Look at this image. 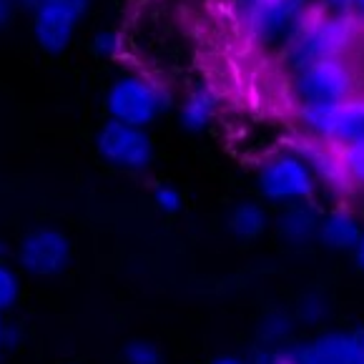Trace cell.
<instances>
[{
  "instance_id": "cell-1",
  "label": "cell",
  "mask_w": 364,
  "mask_h": 364,
  "mask_svg": "<svg viewBox=\"0 0 364 364\" xmlns=\"http://www.w3.org/2000/svg\"><path fill=\"white\" fill-rule=\"evenodd\" d=\"M357 33L359 28L352 18H334L314 11L282 50V65L287 73L294 75L319 60L342 58L354 46Z\"/></svg>"
},
{
  "instance_id": "cell-2",
  "label": "cell",
  "mask_w": 364,
  "mask_h": 364,
  "mask_svg": "<svg viewBox=\"0 0 364 364\" xmlns=\"http://www.w3.org/2000/svg\"><path fill=\"white\" fill-rule=\"evenodd\" d=\"M171 91L161 80L144 73H126L113 80L106 93V108L113 121L131 126H151L164 111L171 108Z\"/></svg>"
},
{
  "instance_id": "cell-3",
  "label": "cell",
  "mask_w": 364,
  "mask_h": 364,
  "mask_svg": "<svg viewBox=\"0 0 364 364\" xmlns=\"http://www.w3.org/2000/svg\"><path fill=\"white\" fill-rule=\"evenodd\" d=\"M257 188L269 204L291 206L311 201L316 196L319 183H316L309 164L291 149L277 151L262 161L257 171Z\"/></svg>"
},
{
  "instance_id": "cell-4",
  "label": "cell",
  "mask_w": 364,
  "mask_h": 364,
  "mask_svg": "<svg viewBox=\"0 0 364 364\" xmlns=\"http://www.w3.org/2000/svg\"><path fill=\"white\" fill-rule=\"evenodd\" d=\"M357 68L347 55L342 58L319 60L309 68L291 75V98L296 106L301 103H324V106H342L357 96Z\"/></svg>"
},
{
  "instance_id": "cell-5",
  "label": "cell",
  "mask_w": 364,
  "mask_h": 364,
  "mask_svg": "<svg viewBox=\"0 0 364 364\" xmlns=\"http://www.w3.org/2000/svg\"><path fill=\"white\" fill-rule=\"evenodd\" d=\"M314 11L316 0H269L244 21V28L257 46L282 53Z\"/></svg>"
},
{
  "instance_id": "cell-6",
  "label": "cell",
  "mask_w": 364,
  "mask_h": 364,
  "mask_svg": "<svg viewBox=\"0 0 364 364\" xmlns=\"http://www.w3.org/2000/svg\"><path fill=\"white\" fill-rule=\"evenodd\" d=\"M96 149L106 164L126 171H144L154 161V144L141 126L108 118L96 134Z\"/></svg>"
},
{
  "instance_id": "cell-7",
  "label": "cell",
  "mask_w": 364,
  "mask_h": 364,
  "mask_svg": "<svg viewBox=\"0 0 364 364\" xmlns=\"http://www.w3.org/2000/svg\"><path fill=\"white\" fill-rule=\"evenodd\" d=\"M70 262V244L58 229H33L18 247V264L33 277H55Z\"/></svg>"
},
{
  "instance_id": "cell-8",
  "label": "cell",
  "mask_w": 364,
  "mask_h": 364,
  "mask_svg": "<svg viewBox=\"0 0 364 364\" xmlns=\"http://www.w3.org/2000/svg\"><path fill=\"white\" fill-rule=\"evenodd\" d=\"M80 16L83 13L68 6L65 0H50L33 13V38L48 53H63L73 38Z\"/></svg>"
},
{
  "instance_id": "cell-9",
  "label": "cell",
  "mask_w": 364,
  "mask_h": 364,
  "mask_svg": "<svg viewBox=\"0 0 364 364\" xmlns=\"http://www.w3.org/2000/svg\"><path fill=\"white\" fill-rule=\"evenodd\" d=\"M294 151L306 161V164H309L316 183L324 186L327 191L344 196V193H349L354 188V183L349 181V176H347V168H344L342 156H339L337 146L324 144V141L306 139L304 136V141L296 144Z\"/></svg>"
},
{
  "instance_id": "cell-10",
  "label": "cell",
  "mask_w": 364,
  "mask_h": 364,
  "mask_svg": "<svg viewBox=\"0 0 364 364\" xmlns=\"http://www.w3.org/2000/svg\"><path fill=\"white\" fill-rule=\"evenodd\" d=\"M301 364H359L354 332H327L296 347Z\"/></svg>"
},
{
  "instance_id": "cell-11",
  "label": "cell",
  "mask_w": 364,
  "mask_h": 364,
  "mask_svg": "<svg viewBox=\"0 0 364 364\" xmlns=\"http://www.w3.org/2000/svg\"><path fill=\"white\" fill-rule=\"evenodd\" d=\"M319 224H321V214L316 211V206L311 201L284 206V211L277 219L279 236L289 247H306L309 241L319 239Z\"/></svg>"
},
{
  "instance_id": "cell-12",
  "label": "cell",
  "mask_w": 364,
  "mask_h": 364,
  "mask_svg": "<svg viewBox=\"0 0 364 364\" xmlns=\"http://www.w3.org/2000/svg\"><path fill=\"white\" fill-rule=\"evenodd\" d=\"M362 224L349 209H332L321 216L319 241L334 252H352L362 236Z\"/></svg>"
},
{
  "instance_id": "cell-13",
  "label": "cell",
  "mask_w": 364,
  "mask_h": 364,
  "mask_svg": "<svg viewBox=\"0 0 364 364\" xmlns=\"http://www.w3.org/2000/svg\"><path fill=\"white\" fill-rule=\"evenodd\" d=\"M216 113H219V96H216L214 88L209 86H198L183 98L181 103V126L191 134H198V131H206L211 124H214Z\"/></svg>"
},
{
  "instance_id": "cell-14",
  "label": "cell",
  "mask_w": 364,
  "mask_h": 364,
  "mask_svg": "<svg viewBox=\"0 0 364 364\" xmlns=\"http://www.w3.org/2000/svg\"><path fill=\"white\" fill-rule=\"evenodd\" d=\"M332 146H364V93H357L337 108Z\"/></svg>"
},
{
  "instance_id": "cell-15",
  "label": "cell",
  "mask_w": 364,
  "mask_h": 364,
  "mask_svg": "<svg viewBox=\"0 0 364 364\" xmlns=\"http://www.w3.org/2000/svg\"><path fill=\"white\" fill-rule=\"evenodd\" d=\"M337 108L339 106H324V103H301L296 106V124L301 126L306 139L329 144L337 124Z\"/></svg>"
},
{
  "instance_id": "cell-16",
  "label": "cell",
  "mask_w": 364,
  "mask_h": 364,
  "mask_svg": "<svg viewBox=\"0 0 364 364\" xmlns=\"http://www.w3.org/2000/svg\"><path fill=\"white\" fill-rule=\"evenodd\" d=\"M267 224H269V214L264 211V206L254 204V201H241L229 214L231 234L241 241H252L257 236H262Z\"/></svg>"
},
{
  "instance_id": "cell-17",
  "label": "cell",
  "mask_w": 364,
  "mask_h": 364,
  "mask_svg": "<svg viewBox=\"0 0 364 364\" xmlns=\"http://www.w3.org/2000/svg\"><path fill=\"white\" fill-rule=\"evenodd\" d=\"M294 321H296L294 314H289V311H282V309L267 311L257 327L259 342L264 347H284L291 339V334H294Z\"/></svg>"
},
{
  "instance_id": "cell-18",
  "label": "cell",
  "mask_w": 364,
  "mask_h": 364,
  "mask_svg": "<svg viewBox=\"0 0 364 364\" xmlns=\"http://www.w3.org/2000/svg\"><path fill=\"white\" fill-rule=\"evenodd\" d=\"M329 314V301L321 291H306L304 296L296 304V321H304V324H319L324 321V316Z\"/></svg>"
},
{
  "instance_id": "cell-19",
  "label": "cell",
  "mask_w": 364,
  "mask_h": 364,
  "mask_svg": "<svg viewBox=\"0 0 364 364\" xmlns=\"http://www.w3.org/2000/svg\"><path fill=\"white\" fill-rule=\"evenodd\" d=\"M124 362L126 364H164V354L154 342L146 339H131L124 347Z\"/></svg>"
},
{
  "instance_id": "cell-20",
  "label": "cell",
  "mask_w": 364,
  "mask_h": 364,
  "mask_svg": "<svg viewBox=\"0 0 364 364\" xmlns=\"http://www.w3.org/2000/svg\"><path fill=\"white\" fill-rule=\"evenodd\" d=\"M339 156L354 186L364 188V146H339Z\"/></svg>"
},
{
  "instance_id": "cell-21",
  "label": "cell",
  "mask_w": 364,
  "mask_h": 364,
  "mask_svg": "<svg viewBox=\"0 0 364 364\" xmlns=\"http://www.w3.org/2000/svg\"><path fill=\"white\" fill-rule=\"evenodd\" d=\"M18 294H21V282H18V274L13 272L8 264L0 262V314L16 306Z\"/></svg>"
},
{
  "instance_id": "cell-22",
  "label": "cell",
  "mask_w": 364,
  "mask_h": 364,
  "mask_svg": "<svg viewBox=\"0 0 364 364\" xmlns=\"http://www.w3.org/2000/svg\"><path fill=\"white\" fill-rule=\"evenodd\" d=\"M249 364H301V359H299L296 347L284 344V347H262V349H257Z\"/></svg>"
},
{
  "instance_id": "cell-23",
  "label": "cell",
  "mask_w": 364,
  "mask_h": 364,
  "mask_svg": "<svg viewBox=\"0 0 364 364\" xmlns=\"http://www.w3.org/2000/svg\"><path fill=\"white\" fill-rule=\"evenodd\" d=\"M124 48V36L118 31H101L93 36V53L98 58H116Z\"/></svg>"
},
{
  "instance_id": "cell-24",
  "label": "cell",
  "mask_w": 364,
  "mask_h": 364,
  "mask_svg": "<svg viewBox=\"0 0 364 364\" xmlns=\"http://www.w3.org/2000/svg\"><path fill=\"white\" fill-rule=\"evenodd\" d=\"M154 204L159 206L164 214H176V211L181 209L183 198L173 186H156L154 188Z\"/></svg>"
},
{
  "instance_id": "cell-25",
  "label": "cell",
  "mask_w": 364,
  "mask_h": 364,
  "mask_svg": "<svg viewBox=\"0 0 364 364\" xmlns=\"http://www.w3.org/2000/svg\"><path fill=\"white\" fill-rule=\"evenodd\" d=\"M316 11L334 18H352V0H316Z\"/></svg>"
},
{
  "instance_id": "cell-26",
  "label": "cell",
  "mask_w": 364,
  "mask_h": 364,
  "mask_svg": "<svg viewBox=\"0 0 364 364\" xmlns=\"http://www.w3.org/2000/svg\"><path fill=\"white\" fill-rule=\"evenodd\" d=\"M264 3H269V0H231V8H234L236 18L244 23L247 18H252Z\"/></svg>"
},
{
  "instance_id": "cell-27",
  "label": "cell",
  "mask_w": 364,
  "mask_h": 364,
  "mask_svg": "<svg viewBox=\"0 0 364 364\" xmlns=\"http://www.w3.org/2000/svg\"><path fill=\"white\" fill-rule=\"evenodd\" d=\"M352 257H354V267L364 274V231H362V236H359L357 247L352 249Z\"/></svg>"
},
{
  "instance_id": "cell-28",
  "label": "cell",
  "mask_w": 364,
  "mask_h": 364,
  "mask_svg": "<svg viewBox=\"0 0 364 364\" xmlns=\"http://www.w3.org/2000/svg\"><path fill=\"white\" fill-rule=\"evenodd\" d=\"M352 21L359 31H364V0H352Z\"/></svg>"
},
{
  "instance_id": "cell-29",
  "label": "cell",
  "mask_w": 364,
  "mask_h": 364,
  "mask_svg": "<svg viewBox=\"0 0 364 364\" xmlns=\"http://www.w3.org/2000/svg\"><path fill=\"white\" fill-rule=\"evenodd\" d=\"M18 342H23L21 332H18L16 327H11V324H6V349L18 347Z\"/></svg>"
},
{
  "instance_id": "cell-30",
  "label": "cell",
  "mask_w": 364,
  "mask_h": 364,
  "mask_svg": "<svg viewBox=\"0 0 364 364\" xmlns=\"http://www.w3.org/2000/svg\"><path fill=\"white\" fill-rule=\"evenodd\" d=\"M13 6H18V8H26V11H33L36 13L41 6H46V3H50V0H11Z\"/></svg>"
},
{
  "instance_id": "cell-31",
  "label": "cell",
  "mask_w": 364,
  "mask_h": 364,
  "mask_svg": "<svg viewBox=\"0 0 364 364\" xmlns=\"http://www.w3.org/2000/svg\"><path fill=\"white\" fill-rule=\"evenodd\" d=\"M11 13H13L11 0H0V28L8 26V21H11Z\"/></svg>"
},
{
  "instance_id": "cell-32",
  "label": "cell",
  "mask_w": 364,
  "mask_h": 364,
  "mask_svg": "<svg viewBox=\"0 0 364 364\" xmlns=\"http://www.w3.org/2000/svg\"><path fill=\"white\" fill-rule=\"evenodd\" d=\"M209 364H249L247 359H241V357H234V354H221V357L211 359Z\"/></svg>"
},
{
  "instance_id": "cell-33",
  "label": "cell",
  "mask_w": 364,
  "mask_h": 364,
  "mask_svg": "<svg viewBox=\"0 0 364 364\" xmlns=\"http://www.w3.org/2000/svg\"><path fill=\"white\" fill-rule=\"evenodd\" d=\"M354 337H357V349H359V364H364V329H359V332H354Z\"/></svg>"
},
{
  "instance_id": "cell-34",
  "label": "cell",
  "mask_w": 364,
  "mask_h": 364,
  "mask_svg": "<svg viewBox=\"0 0 364 364\" xmlns=\"http://www.w3.org/2000/svg\"><path fill=\"white\" fill-rule=\"evenodd\" d=\"M68 6H73V8H78L80 13H86L88 11V6H91V0H65Z\"/></svg>"
},
{
  "instance_id": "cell-35",
  "label": "cell",
  "mask_w": 364,
  "mask_h": 364,
  "mask_svg": "<svg viewBox=\"0 0 364 364\" xmlns=\"http://www.w3.org/2000/svg\"><path fill=\"white\" fill-rule=\"evenodd\" d=\"M6 352V321H3V314H0V357Z\"/></svg>"
},
{
  "instance_id": "cell-36",
  "label": "cell",
  "mask_w": 364,
  "mask_h": 364,
  "mask_svg": "<svg viewBox=\"0 0 364 364\" xmlns=\"http://www.w3.org/2000/svg\"><path fill=\"white\" fill-rule=\"evenodd\" d=\"M6 252H8V249H6V244H3V241H0V262H3V257H6Z\"/></svg>"
}]
</instances>
